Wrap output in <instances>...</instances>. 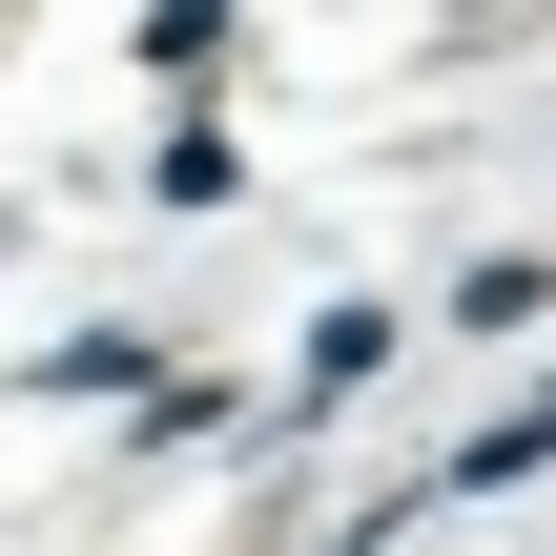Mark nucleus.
Listing matches in <instances>:
<instances>
[{"mask_svg":"<svg viewBox=\"0 0 556 556\" xmlns=\"http://www.w3.org/2000/svg\"><path fill=\"white\" fill-rule=\"evenodd\" d=\"M556 454V392H516V413H495V433H475V454H454V475H433V495H516V475H536Z\"/></svg>","mask_w":556,"mask_h":556,"instance_id":"obj_2","label":"nucleus"},{"mask_svg":"<svg viewBox=\"0 0 556 556\" xmlns=\"http://www.w3.org/2000/svg\"><path fill=\"white\" fill-rule=\"evenodd\" d=\"M144 186H165V206H227V186H248V144H227V124H165V165H144Z\"/></svg>","mask_w":556,"mask_h":556,"instance_id":"obj_3","label":"nucleus"},{"mask_svg":"<svg viewBox=\"0 0 556 556\" xmlns=\"http://www.w3.org/2000/svg\"><path fill=\"white\" fill-rule=\"evenodd\" d=\"M371 371H392V309H330V330H309V371H289V413H351Z\"/></svg>","mask_w":556,"mask_h":556,"instance_id":"obj_1","label":"nucleus"},{"mask_svg":"<svg viewBox=\"0 0 556 556\" xmlns=\"http://www.w3.org/2000/svg\"><path fill=\"white\" fill-rule=\"evenodd\" d=\"M536 309H556V268H536V248H495V268L454 289V330H536Z\"/></svg>","mask_w":556,"mask_h":556,"instance_id":"obj_4","label":"nucleus"}]
</instances>
